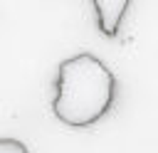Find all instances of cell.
<instances>
[{
	"instance_id": "2",
	"label": "cell",
	"mask_w": 158,
	"mask_h": 153,
	"mask_svg": "<svg viewBox=\"0 0 158 153\" xmlns=\"http://www.w3.org/2000/svg\"><path fill=\"white\" fill-rule=\"evenodd\" d=\"M91 5H94V12H96L99 32L106 35V37H116L131 0H91Z\"/></svg>"
},
{
	"instance_id": "1",
	"label": "cell",
	"mask_w": 158,
	"mask_h": 153,
	"mask_svg": "<svg viewBox=\"0 0 158 153\" xmlns=\"http://www.w3.org/2000/svg\"><path fill=\"white\" fill-rule=\"evenodd\" d=\"M52 114L72 128H89L104 118L116 101V76L91 52H79L59 62Z\"/></svg>"
},
{
	"instance_id": "3",
	"label": "cell",
	"mask_w": 158,
	"mask_h": 153,
	"mask_svg": "<svg viewBox=\"0 0 158 153\" xmlns=\"http://www.w3.org/2000/svg\"><path fill=\"white\" fill-rule=\"evenodd\" d=\"M0 153H30L20 138H0Z\"/></svg>"
}]
</instances>
